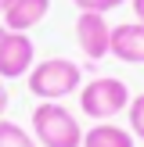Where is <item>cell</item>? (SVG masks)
Instances as JSON below:
<instances>
[{"instance_id": "12", "label": "cell", "mask_w": 144, "mask_h": 147, "mask_svg": "<svg viewBox=\"0 0 144 147\" xmlns=\"http://www.w3.org/2000/svg\"><path fill=\"white\" fill-rule=\"evenodd\" d=\"M7 104H11V97H7V86H4V79H0V119H4Z\"/></svg>"}, {"instance_id": "15", "label": "cell", "mask_w": 144, "mask_h": 147, "mask_svg": "<svg viewBox=\"0 0 144 147\" xmlns=\"http://www.w3.org/2000/svg\"><path fill=\"white\" fill-rule=\"evenodd\" d=\"M7 32H11V29H7V25H0V43L7 40Z\"/></svg>"}, {"instance_id": "7", "label": "cell", "mask_w": 144, "mask_h": 147, "mask_svg": "<svg viewBox=\"0 0 144 147\" xmlns=\"http://www.w3.org/2000/svg\"><path fill=\"white\" fill-rule=\"evenodd\" d=\"M50 11V0H11V7L4 11V25L11 32H29L33 25H40Z\"/></svg>"}, {"instance_id": "10", "label": "cell", "mask_w": 144, "mask_h": 147, "mask_svg": "<svg viewBox=\"0 0 144 147\" xmlns=\"http://www.w3.org/2000/svg\"><path fill=\"white\" fill-rule=\"evenodd\" d=\"M130 133L137 136V140H144V93H137V97H130Z\"/></svg>"}, {"instance_id": "8", "label": "cell", "mask_w": 144, "mask_h": 147, "mask_svg": "<svg viewBox=\"0 0 144 147\" xmlns=\"http://www.w3.org/2000/svg\"><path fill=\"white\" fill-rule=\"evenodd\" d=\"M79 147H133V133L122 126H112V122H97L83 133Z\"/></svg>"}, {"instance_id": "5", "label": "cell", "mask_w": 144, "mask_h": 147, "mask_svg": "<svg viewBox=\"0 0 144 147\" xmlns=\"http://www.w3.org/2000/svg\"><path fill=\"white\" fill-rule=\"evenodd\" d=\"M36 65V47L25 32H7L0 43V79H22Z\"/></svg>"}, {"instance_id": "2", "label": "cell", "mask_w": 144, "mask_h": 147, "mask_svg": "<svg viewBox=\"0 0 144 147\" xmlns=\"http://www.w3.org/2000/svg\"><path fill=\"white\" fill-rule=\"evenodd\" d=\"M29 126H33L29 133L36 136L40 147H79L83 144V126L61 100H40L33 108Z\"/></svg>"}, {"instance_id": "9", "label": "cell", "mask_w": 144, "mask_h": 147, "mask_svg": "<svg viewBox=\"0 0 144 147\" xmlns=\"http://www.w3.org/2000/svg\"><path fill=\"white\" fill-rule=\"evenodd\" d=\"M0 147H40V144H36V136L29 133V129H22L18 122L0 119Z\"/></svg>"}, {"instance_id": "13", "label": "cell", "mask_w": 144, "mask_h": 147, "mask_svg": "<svg viewBox=\"0 0 144 147\" xmlns=\"http://www.w3.org/2000/svg\"><path fill=\"white\" fill-rule=\"evenodd\" d=\"M133 22L144 25V0H133Z\"/></svg>"}, {"instance_id": "6", "label": "cell", "mask_w": 144, "mask_h": 147, "mask_svg": "<svg viewBox=\"0 0 144 147\" xmlns=\"http://www.w3.org/2000/svg\"><path fill=\"white\" fill-rule=\"evenodd\" d=\"M112 57H119L122 65H144V25L141 22L112 25Z\"/></svg>"}, {"instance_id": "1", "label": "cell", "mask_w": 144, "mask_h": 147, "mask_svg": "<svg viewBox=\"0 0 144 147\" xmlns=\"http://www.w3.org/2000/svg\"><path fill=\"white\" fill-rule=\"evenodd\" d=\"M25 83H29V93L40 100H65L72 93H79L83 68L76 61H69V57H43V61H36L29 68Z\"/></svg>"}, {"instance_id": "14", "label": "cell", "mask_w": 144, "mask_h": 147, "mask_svg": "<svg viewBox=\"0 0 144 147\" xmlns=\"http://www.w3.org/2000/svg\"><path fill=\"white\" fill-rule=\"evenodd\" d=\"M11 7V0H0V18H4V11Z\"/></svg>"}, {"instance_id": "11", "label": "cell", "mask_w": 144, "mask_h": 147, "mask_svg": "<svg viewBox=\"0 0 144 147\" xmlns=\"http://www.w3.org/2000/svg\"><path fill=\"white\" fill-rule=\"evenodd\" d=\"M72 4L79 7V11H112V4H108V0H72Z\"/></svg>"}, {"instance_id": "3", "label": "cell", "mask_w": 144, "mask_h": 147, "mask_svg": "<svg viewBox=\"0 0 144 147\" xmlns=\"http://www.w3.org/2000/svg\"><path fill=\"white\" fill-rule=\"evenodd\" d=\"M79 108L94 122H112L119 111L130 108V86L115 76H97L79 86Z\"/></svg>"}, {"instance_id": "16", "label": "cell", "mask_w": 144, "mask_h": 147, "mask_svg": "<svg viewBox=\"0 0 144 147\" xmlns=\"http://www.w3.org/2000/svg\"><path fill=\"white\" fill-rule=\"evenodd\" d=\"M108 4H112V7H119V4H122V0H108Z\"/></svg>"}, {"instance_id": "4", "label": "cell", "mask_w": 144, "mask_h": 147, "mask_svg": "<svg viewBox=\"0 0 144 147\" xmlns=\"http://www.w3.org/2000/svg\"><path fill=\"white\" fill-rule=\"evenodd\" d=\"M76 43L90 61H101V57L112 54V25L105 22L101 11H79L76 18Z\"/></svg>"}]
</instances>
